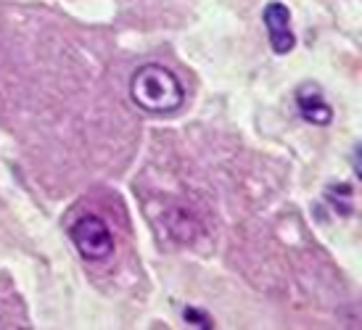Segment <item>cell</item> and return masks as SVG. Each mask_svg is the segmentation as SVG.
<instances>
[{
	"label": "cell",
	"mask_w": 362,
	"mask_h": 330,
	"mask_svg": "<svg viewBox=\"0 0 362 330\" xmlns=\"http://www.w3.org/2000/svg\"><path fill=\"white\" fill-rule=\"evenodd\" d=\"M264 27H267V37H270V48L278 56L291 53L296 45V35L291 32V11L286 3H267L264 8Z\"/></svg>",
	"instance_id": "cell-3"
},
{
	"label": "cell",
	"mask_w": 362,
	"mask_h": 330,
	"mask_svg": "<svg viewBox=\"0 0 362 330\" xmlns=\"http://www.w3.org/2000/svg\"><path fill=\"white\" fill-rule=\"evenodd\" d=\"M69 238L85 261H103L109 259L114 251V235H111L109 225L95 214H85L74 222L69 228Z\"/></svg>",
	"instance_id": "cell-2"
},
{
	"label": "cell",
	"mask_w": 362,
	"mask_h": 330,
	"mask_svg": "<svg viewBox=\"0 0 362 330\" xmlns=\"http://www.w3.org/2000/svg\"><path fill=\"white\" fill-rule=\"evenodd\" d=\"M296 109L310 124H317V127H325L333 119L331 103L322 98V90L315 82H304L302 88L296 90Z\"/></svg>",
	"instance_id": "cell-4"
},
{
	"label": "cell",
	"mask_w": 362,
	"mask_h": 330,
	"mask_svg": "<svg viewBox=\"0 0 362 330\" xmlns=\"http://www.w3.org/2000/svg\"><path fill=\"white\" fill-rule=\"evenodd\" d=\"M170 232L175 235L177 240H191L193 235H196V230H199V225H196V220H193L188 211H182V209H177V211H172L170 214Z\"/></svg>",
	"instance_id": "cell-5"
},
{
	"label": "cell",
	"mask_w": 362,
	"mask_h": 330,
	"mask_svg": "<svg viewBox=\"0 0 362 330\" xmlns=\"http://www.w3.org/2000/svg\"><path fill=\"white\" fill-rule=\"evenodd\" d=\"M130 98L146 114H172L182 106L185 88L180 77L164 64H143L130 77Z\"/></svg>",
	"instance_id": "cell-1"
},
{
	"label": "cell",
	"mask_w": 362,
	"mask_h": 330,
	"mask_svg": "<svg viewBox=\"0 0 362 330\" xmlns=\"http://www.w3.org/2000/svg\"><path fill=\"white\" fill-rule=\"evenodd\" d=\"M182 320L191 322V325H199V328H211L209 314H204V312H199V310H191V307L182 312Z\"/></svg>",
	"instance_id": "cell-6"
}]
</instances>
